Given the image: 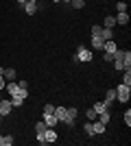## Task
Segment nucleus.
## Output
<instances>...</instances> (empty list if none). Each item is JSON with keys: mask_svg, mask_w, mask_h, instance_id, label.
I'll return each mask as SVG.
<instances>
[{"mask_svg": "<svg viewBox=\"0 0 131 146\" xmlns=\"http://www.w3.org/2000/svg\"><path fill=\"white\" fill-rule=\"evenodd\" d=\"M76 59L83 61V63H90V61L94 59V52L90 48H85V46H79V48H76Z\"/></svg>", "mask_w": 131, "mask_h": 146, "instance_id": "nucleus-2", "label": "nucleus"}, {"mask_svg": "<svg viewBox=\"0 0 131 146\" xmlns=\"http://www.w3.org/2000/svg\"><path fill=\"white\" fill-rule=\"evenodd\" d=\"M2 76H5V81H15L18 72H15L13 68H5V74H2Z\"/></svg>", "mask_w": 131, "mask_h": 146, "instance_id": "nucleus-15", "label": "nucleus"}, {"mask_svg": "<svg viewBox=\"0 0 131 146\" xmlns=\"http://www.w3.org/2000/svg\"><path fill=\"white\" fill-rule=\"evenodd\" d=\"M100 26H105V29H114V26H116V18H114V15L103 18V24H100Z\"/></svg>", "mask_w": 131, "mask_h": 146, "instance_id": "nucleus-16", "label": "nucleus"}, {"mask_svg": "<svg viewBox=\"0 0 131 146\" xmlns=\"http://www.w3.org/2000/svg\"><path fill=\"white\" fill-rule=\"evenodd\" d=\"M92 129H94V135H100V133H105L107 124H103L100 120H92Z\"/></svg>", "mask_w": 131, "mask_h": 146, "instance_id": "nucleus-10", "label": "nucleus"}, {"mask_svg": "<svg viewBox=\"0 0 131 146\" xmlns=\"http://www.w3.org/2000/svg\"><path fill=\"white\" fill-rule=\"evenodd\" d=\"M5 85H7V81H5V76H0V92L5 90Z\"/></svg>", "mask_w": 131, "mask_h": 146, "instance_id": "nucleus-32", "label": "nucleus"}, {"mask_svg": "<svg viewBox=\"0 0 131 146\" xmlns=\"http://www.w3.org/2000/svg\"><path fill=\"white\" fill-rule=\"evenodd\" d=\"M100 37H103V39H114V31L112 29H105V26H103V31H100Z\"/></svg>", "mask_w": 131, "mask_h": 146, "instance_id": "nucleus-18", "label": "nucleus"}, {"mask_svg": "<svg viewBox=\"0 0 131 146\" xmlns=\"http://www.w3.org/2000/svg\"><path fill=\"white\" fill-rule=\"evenodd\" d=\"M114 90H116V100H120V103H129V98H131V85L120 83V85L114 87Z\"/></svg>", "mask_w": 131, "mask_h": 146, "instance_id": "nucleus-1", "label": "nucleus"}, {"mask_svg": "<svg viewBox=\"0 0 131 146\" xmlns=\"http://www.w3.org/2000/svg\"><path fill=\"white\" fill-rule=\"evenodd\" d=\"M122 66H125V70H127V68H131V52H129V50H125V57H122Z\"/></svg>", "mask_w": 131, "mask_h": 146, "instance_id": "nucleus-21", "label": "nucleus"}, {"mask_svg": "<svg viewBox=\"0 0 131 146\" xmlns=\"http://www.w3.org/2000/svg\"><path fill=\"white\" fill-rule=\"evenodd\" d=\"M83 2H87V0H83Z\"/></svg>", "mask_w": 131, "mask_h": 146, "instance_id": "nucleus-38", "label": "nucleus"}, {"mask_svg": "<svg viewBox=\"0 0 131 146\" xmlns=\"http://www.w3.org/2000/svg\"><path fill=\"white\" fill-rule=\"evenodd\" d=\"M116 9H118V11H127V2H125V0H120L118 5H116Z\"/></svg>", "mask_w": 131, "mask_h": 146, "instance_id": "nucleus-30", "label": "nucleus"}, {"mask_svg": "<svg viewBox=\"0 0 131 146\" xmlns=\"http://www.w3.org/2000/svg\"><path fill=\"white\" fill-rule=\"evenodd\" d=\"M44 131H46V122H44V120L35 122V133H44Z\"/></svg>", "mask_w": 131, "mask_h": 146, "instance_id": "nucleus-22", "label": "nucleus"}, {"mask_svg": "<svg viewBox=\"0 0 131 146\" xmlns=\"http://www.w3.org/2000/svg\"><path fill=\"white\" fill-rule=\"evenodd\" d=\"M114 100H116V90H107V94H105V100H103V103L107 105V109H109V105H114Z\"/></svg>", "mask_w": 131, "mask_h": 146, "instance_id": "nucleus-12", "label": "nucleus"}, {"mask_svg": "<svg viewBox=\"0 0 131 146\" xmlns=\"http://www.w3.org/2000/svg\"><path fill=\"white\" fill-rule=\"evenodd\" d=\"M44 113H55V105H44Z\"/></svg>", "mask_w": 131, "mask_h": 146, "instance_id": "nucleus-29", "label": "nucleus"}, {"mask_svg": "<svg viewBox=\"0 0 131 146\" xmlns=\"http://www.w3.org/2000/svg\"><path fill=\"white\" fill-rule=\"evenodd\" d=\"M122 120H125V124H127V127L131 124V109H127V111H125V116H122Z\"/></svg>", "mask_w": 131, "mask_h": 146, "instance_id": "nucleus-25", "label": "nucleus"}, {"mask_svg": "<svg viewBox=\"0 0 131 146\" xmlns=\"http://www.w3.org/2000/svg\"><path fill=\"white\" fill-rule=\"evenodd\" d=\"M116 48H118V46H116L114 39H107V42L103 44V52H116Z\"/></svg>", "mask_w": 131, "mask_h": 146, "instance_id": "nucleus-14", "label": "nucleus"}, {"mask_svg": "<svg viewBox=\"0 0 131 146\" xmlns=\"http://www.w3.org/2000/svg\"><path fill=\"white\" fill-rule=\"evenodd\" d=\"M15 2H18V5L22 7V5H24V2H26V0H15Z\"/></svg>", "mask_w": 131, "mask_h": 146, "instance_id": "nucleus-33", "label": "nucleus"}, {"mask_svg": "<svg viewBox=\"0 0 131 146\" xmlns=\"http://www.w3.org/2000/svg\"><path fill=\"white\" fill-rule=\"evenodd\" d=\"M18 85H20V90H26V87H29V81H24V79H22V81L18 83Z\"/></svg>", "mask_w": 131, "mask_h": 146, "instance_id": "nucleus-31", "label": "nucleus"}, {"mask_svg": "<svg viewBox=\"0 0 131 146\" xmlns=\"http://www.w3.org/2000/svg\"><path fill=\"white\" fill-rule=\"evenodd\" d=\"M53 2H61V0H53Z\"/></svg>", "mask_w": 131, "mask_h": 146, "instance_id": "nucleus-36", "label": "nucleus"}, {"mask_svg": "<svg viewBox=\"0 0 131 146\" xmlns=\"http://www.w3.org/2000/svg\"><path fill=\"white\" fill-rule=\"evenodd\" d=\"M85 118H87V120H96V111H94L92 107H90V109L85 111Z\"/></svg>", "mask_w": 131, "mask_h": 146, "instance_id": "nucleus-24", "label": "nucleus"}, {"mask_svg": "<svg viewBox=\"0 0 131 146\" xmlns=\"http://www.w3.org/2000/svg\"><path fill=\"white\" fill-rule=\"evenodd\" d=\"M103 44H105V39L100 35H92V48L94 50H103Z\"/></svg>", "mask_w": 131, "mask_h": 146, "instance_id": "nucleus-13", "label": "nucleus"}, {"mask_svg": "<svg viewBox=\"0 0 131 146\" xmlns=\"http://www.w3.org/2000/svg\"><path fill=\"white\" fill-rule=\"evenodd\" d=\"M31 2H39V0H31Z\"/></svg>", "mask_w": 131, "mask_h": 146, "instance_id": "nucleus-37", "label": "nucleus"}, {"mask_svg": "<svg viewBox=\"0 0 131 146\" xmlns=\"http://www.w3.org/2000/svg\"><path fill=\"white\" fill-rule=\"evenodd\" d=\"M76 113H79V111H76V107H68V118L63 120V124H66V127H74Z\"/></svg>", "mask_w": 131, "mask_h": 146, "instance_id": "nucleus-5", "label": "nucleus"}, {"mask_svg": "<svg viewBox=\"0 0 131 146\" xmlns=\"http://www.w3.org/2000/svg\"><path fill=\"white\" fill-rule=\"evenodd\" d=\"M114 18H116V24H120V26H127V24H129V13H127V11H118Z\"/></svg>", "mask_w": 131, "mask_h": 146, "instance_id": "nucleus-8", "label": "nucleus"}, {"mask_svg": "<svg viewBox=\"0 0 131 146\" xmlns=\"http://www.w3.org/2000/svg\"><path fill=\"white\" fill-rule=\"evenodd\" d=\"M22 7H24V13H26V15H35V13H37L39 2H31V0H26Z\"/></svg>", "mask_w": 131, "mask_h": 146, "instance_id": "nucleus-6", "label": "nucleus"}, {"mask_svg": "<svg viewBox=\"0 0 131 146\" xmlns=\"http://www.w3.org/2000/svg\"><path fill=\"white\" fill-rule=\"evenodd\" d=\"M2 74H5V68H2V66H0V76H2Z\"/></svg>", "mask_w": 131, "mask_h": 146, "instance_id": "nucleus-34", "label": "nucleus"}, {"mask_svg": "<svg viewBox=\"0 0 131 146\" xmlns=\"http://www.w3.org/2000/svg\"><path fill=\"white\" fill-rule=\"evenodd\" d=\"M13 144V135H0V146H11Z\"/></svg>", "mask_w": 131, "mask_h": 146, "instance_id": "nucleus-17", "label": "nucleus"}, {"mask_svg": "<svg viewBox=\"0 0 131 146\" xmlns=\"http://www.w3.org/2000/svg\"><path fill=\"white\" fill-rule=\"evenodd\" d=\"M83 131H85L87 135H94V129H92V120H90V122H85V124H83Z\"/></svg>", "mask_w": 131, "mask_h": 146, "instance_id": "nucleus-23", "label": "nucleus"}, {"mask_svg": "<svg viewBox=\"0 0 131 146\" xmlns=\"http://www.w3.org/2000/svg\"><path fill=\"white\" fill-rule=\"evenodd\" d=\"M122 83H127V85H131V68H127V70H122Z\"/></svg>", "mask_w": 131, "mask_h": 146, "instance_id": "nucleus-20", "label": "nucleus"}, {"mask_svg": "<svg viewBox=\"0 0 131 146\" xmlns=\"http://www.w3.org/2000/svg\"><path fill=\"white\" fill-rule=\"evenodd\" d=\"M94 111H96V116H98V113H103V111H107V105L103 103V100H100V103H94V107H92Z\"/></svg>", "mask_w": 131, "mask_h": 146, "instance_id": "nucleus-19", "label": "nucleus"}, {"mask_svg": "<svg viewBox=\"0 0 131 146\" xmlns=\"http://www.w3.org/2000/svg\"><path fill=\"white\" fill-rule=\"evenodd\" d=\"M42 120L46 122V127H50V129H57V124H59V118H57L55 113H44Z\"/></svg>", "mask_w": 131, "mask_h": 146, "instance_id": "nucleus-4", "label": "nucleus"}, {"mask_svg": "<svg viewBox=\"0 0 131 146\" xmlns=\"http://www.w3.org/2000/svg\"><path fill=\"white\" fill-rule=\"evenodd\" d=\"M103 61H105V63L114 61V52H103Z\"/></svg>", "mask_w": 131, "mask_h": 146, "instance_id": "nucleus-28", "label": "nucleus"}, {"mask_svg": "<svg viewBox=\"0 0 131 146\" xmlns=\"http://www.w3.org/2000/svg\"><path fill=\"white\" fill-rule=\"evenodd\" d=\"M44 140H46V144H53V142H57V129L46 127V131H44Z\"/></svg>", "mask_w": 131, "mask_h": 146, "instance_id": "nucleus-7", "label": "nucleus"}, {"mask_svg": "<svg viewBox=\"0 0 131 146\" xmlns=\"http://www.w3.org/2000/svg\"><path fill=\"white\" fill-rule=\"evenodd\" d=\"M9 100H11L13 109H18V107H22V105H24V100H26V98L22 96V94H15V96H11V98H9Z\"/></svg>", "mask_w": 131, "mask_h": 146, "instance_id": "nucleus-11", "label": "nucleus"}, {"mask_svg": "<svg viewBox=\"0 0 131 146\" xmlns=\"http://www.w3.org/2000/svg\"><path fill=\"white\" fill-rule=\"evenodd\" d=\"M100 31H103L100 24H92V35H100Z\"/></svg>", "mask_w": 131, "mask_h": 146, "instance_id": "nucleus-27", "label": "nucleus"}, {"mask_svg": "<svg viewBox=\"0 0 131 146\" xmlns=\"http://www.w3.org/2000/svg\"><path fill=\"white\" fill-rule=\"evenodd\" d=\"M61 2H72V0H61Z\"/></svg>", "mask_w": 131, "mask_h": 146, "instance_id": "nucleus-35", "label": "nucleus"}, {"mask_svg": "<svg viewBox=\"0 0 131 146\" xmlns=\"http://www.w3.org/2000/svg\"><path fill=\"white\" fill-rule=\"evenodd\" d=\"M13 111V105H11V100H7V98H0V120L5 116H9Z\"/></svg>", "mask_w": 131, "mask_h": 146, "instance_id": "nucleus-3", "label": "nucleus"}, {"mask_svg": "<svg viewBox=\"0 0 131 146\" xmlns=\"http://www.w3.org/2000/svg\"><path fill=\"white\" fill-rule=\"evenodd\" d=\"M70 5L74 7V9H83V7H85V2H83V0H72Z\"/></svg>", "mask_w": 131, "mask_h": 146, "instance_id": "nucleus-26", "label": "nucleus"}, {"mask_svg": "<svg viewBox=\"0 0 131 146\" xmlns=\"http://www.w3.org/2000/svg\"><path fill=\"white\" fill-rule=\"evenodd\" d=\"M5 90L9 92V96H15V94H20V85L15 83V81H7Z\"/></svg>", "mask_w": 131, "mask_h": 146, "instance_id": "nucleus-9", "label": "nucleus"}]
</instances>
